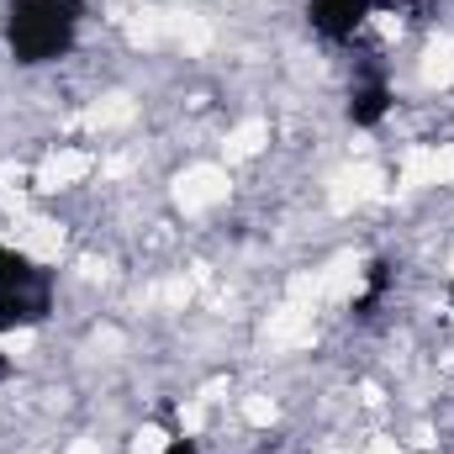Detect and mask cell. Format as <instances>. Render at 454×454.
Listing matches in <instances>:
<instances>
[{"label": "cell", "mask_w": 454, "mask_h": 454, "mask_svg": "<svg viewBox=\"0 0 454 454\" xmlns=\"http://www.w3.org/2000/svg\"><path fill=\"white\" fill-rule=\"evenodd\" d=\"M402 5H407V11H412V21H423V16H428V11H434V0H402Z\"/></svg>", "instance_id": "obj_7"}, {"label": "cell", "mask_w": 454, "mask_h": 454, "mask_svg": "<svg viewBox=\"0 0 454 454\" xmlns=\"http://www.w3.org/2000/svg\"><path fill=\"white\" fill-rule=\"evenodd\" d=\"M164 454H201V450H196V439H185V434H169Z\"/></svg>", "instance_id": "obj_6"}, {"label": "cell", "mask_w": 454, "mask_h": 454, "mask_svg": "<svg viewBox=\"0 0 454 454\" xmlns=\"http://www.w3.org/2000/svg\"><path fill=\"white\" fill-rule=\"evenodd\" d=\"M391 80L386 74H359L354 80V90H348V121L354 127H380L386 112H391Z\"/></svg>", "instance_id": "obj_4"}, {"label": "cell", "mask_w": 454, "mask_h": 454, "mask_svg": "<svg viewBox=\"0 0 454 454\" xmlns=\"http://www.w3.org/2000/svg\"><path fill=\"white\" fill-rule=\"evenodd\" d=\"M53 317V275L21 248L0 243V333H27Z\"/></svg>", "instance_id": "obj_2"}, {"label": "cell", "mask_w": 454, "mask_h": 454, "mask_svg": "<svg viewBox=\"0 0 454 454\" xmlns=\"http://www.w3.org/2000/svg\"><path fill=\"white\" fill-rule=\"evenodd\" d=\"M386 291H391V264H386V259H370V270H364V291L354 296V317H375V307L386 301Z\"/></svg>", "instance_id": "obj_5"}, {"label": "cell", "mask_w": 454, "mask_h": 454, "mask_svg": "<svg viewBox=\"0 0 454 454\" xmlns=\"http://www.w3.org/2000/svg\"><path fill=\"white\" fill-rule=\"evenodd\" d=\"M80 0H11L5 5V48L21 69L59 64L80 37Z\"/></svg>", "instance_id": "obj_1"}, {"label": "cell", "mask_w": 454, "mask_h": 454, "mask_svg": "<svg viewBox=\"0 0 454 454\" xmlns=\"http://www.w3.org/2000/svg\"><path fill=\"white\" fill-rule=\"evenodd\" d=\"M370 11H375L370 0H307V21H312V32L328 37V43H348V37L364 27Z\"/></svg>", "instance_id": "obj_3"}]
</instances>
